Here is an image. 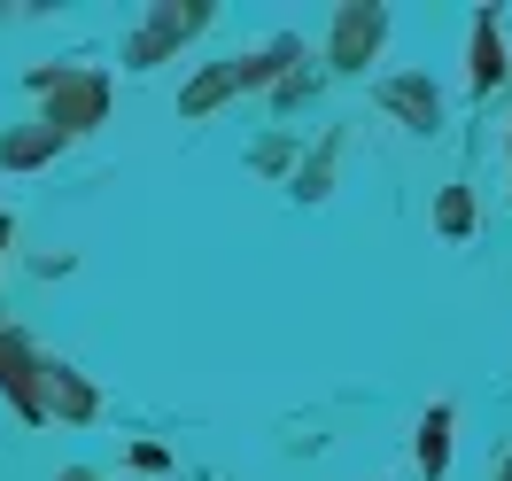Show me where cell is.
<instances>
[{
  "mask_svg": "<svg viewBox=\"0 0 512 481\" xmlns=\"http://www.w3.org/2000/svg\"><path fill=\"white\" fill-rule=\"evenodd\" d=\"M443 458H450V412H435L427 427H419V466H427V474H443Z\"/></svg>",
  "mask_w": 512,
  "mask_h": 481,
  "instance_id": "cell-3",
  "label": "cell"
},
{
  "mask_svg": "<svg viewBox=\"0 0 512 481\" xmlns=\"http://www.w3.org/2000/svg\"><path fill=\"white\" fill-rule=\"evenodd\" d=\"M497 70H505V47H497L489 16H481V24H474V86H497Z\"/></svg>",
  "mask_w": 512,
  "mask_h": 481,
  "instance_id": "cell-2",
  "label": "cell"
},
{
  "mask_svg": "<svg viewBox=\"0 0 512 481\" xmlns=\"http://www.w3.org/2000/svg\"><path fill=\"white\" fill-rule=\"evenodd\" d=\"M396 109H404V117H419V125H435V94H427V86H396Z\"/></svg>",
  "mask_w": 512,
  "mask_h": 481,
  "instance_id": "cell-4",
  "label": "cell"
},
{
  "mask_svg": "<svg viewBox=\"0 0 512 481\" xmlns=\"http://www.w3.org/2000/svg\"><path fill=\"white\" fill-rule=\"evenodd\" d=\"M0 241H8V218H0Z\"/></svg>",
  "mask_w": 512,
  "mask_h": 481,
  "instance_id": "cell-6",
  "label": "cell"
},
{
  "mask_svg": "<svg viewBox=\"0 0 512 481\" xmlns=\"http://www.w3.org/2000/svg\"><path fill=\"white\" fill-rule=\"evenodd\" d=\"M365 39H381V8H350V16H342V39H334V55L357 63V47H365Z\"/></svg>",
  "mask_w": 512,
  "mask_h": 481,
  "instance_id": "cell-1",
  "label": "cell"
},
{
  "mask_svg": "<svg viewBox=\"0 0 512 481\" xmlns=\"http://www.w3.org/2000/svg\"><path fill=\"white\" fill-rule=\"evenodd\" d=\"M63 481H94V474H63Z\"/></svg>",
  "mask_w": 512,
  "mask_h": 481,
  "instance_id": "cell-5",
  "label": "cell"
}]
</instances>
